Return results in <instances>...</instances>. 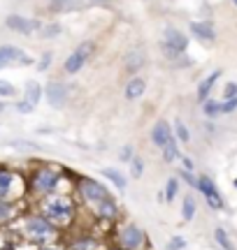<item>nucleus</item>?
Returning a JSON list of instances; mask_svg holds the SVG:
<instances>
[{"label":"nucleus","instance_id":"79ce46f5","mask_svg":"<svg viewBox=\"0 0 237 250\" xmlns=\"http://www.w3.org/2000/svg\"><path fill=\"white\" fill-rule=\"evenodd\" d=\"M107 250H118V248H107Z\"/></svg>","mask_w":237,"mask_h":250},{"label":"nucleus","instance_id":"4be33fe9","mask_svg":"<svg viewBox=\"0 0 237 250\" xmlns=\"http://www.w3.org/2000/svg\"><path fill=\"white\" fill-rule=\"evenodd\" d=\"M161 153H163V162H167V165L177 162V160H179V155H182V151H179V144H177V139H174V137L165 144L163 148H161Z\"/></svg>","mask_w":237,"mask_h":250},{"label":"nucleus","instance_id":"4468645a","mask_svg":"<svg viewBox=\"0 0 237 250\" xmlns=\"http://www.w3.org/2000/svg\"><path fill=\"white\" fill-rule=\"evenodd\" d=\"M189 28H191L193 35L198 40H202V42H214L216 40V30H214V26L210 21H193Z\"/></svg>","mask_w":237,"mask_h":250},{"label":"nucleus","instance_id":"37998d69","mask_svg":"<svg viewBox=\"0 0 237 250\" xmlns=\"http://www.w3.org/2000/svg\"><path fill=\"white\" fill-rule=\"evenodd\" d=\"M235 188H237V179H235Z\"/></svg>","mask_w":237,"mask_h":250},{"label":"nucleus","instance_id":"412c9836","mask_svg":"<svg viewBox=\"0 0 237 250\" xmlns=\"http://www.w3.org/2000/svg\"><path fill=\"white\" fill-rule=\"evenodd\" d=\"M198 213V204H195V197L193 195H184L182 199V220L184 223H191Z\"/></svg>","mask_w":237,"mask_h":250},{"label":"nucleus","instance_id":"39448f33","mask_svg":"<svg viewBox=\"0 0 237 250\" xmlns=\"http://www.w3.org/2000/svg\"><path fill=\"white\" fill-rule=\"evenodd\" d=\"M118 250H144L149 246L146 232L135 223H121L117 227V239H114Z\"/></svg>","mask_w":237,"mask_h":250},{"label":"nucleus","instance_id":"7ed1b4c3","mask_svg":"<svg viewBox=\"0 0 237 250\" xmlns=\"http://www.w3.org/2000/svg\"><path fill=\"white\" fill-rule=\"evenodd\" d=\"M21 234L26 236L30 243H35L40 248H45L49 246L51 241H56V236H58V229H56L54 225L47 220L45 215L40 213H26L24 215V223H21Z\"/></svg>","mask_w":237,"mask_h":250},{"label":"nucleus","instance_id":"473e14b6","mask_svg":"<svg viewBox=\"0 0 237 250\" xmlns=\"http://www.w3.org/2000/svg\"><path fill=\"white\" fill-rule=\"evenodd\" d=\"M179 179L191 188H198V176H193V171H186V169H179Z\"/></svg>","mask_w":237,"mask_h":250},{"label":"nucleus","instance_id":"cd10ccee","mask_svg":"<svg viewBox=\"0 0 237 250\" xmlns=\"http://www.w3.org/2000/svg\"><path fill=\"white\" fill-rule=\"evenodd\" d=\"M128 167H130V176L133 179H142V174H144V160L140 155H135L133 160L128 162Z\"/></svg>","mask_w":237,"mask_h":250},{"label":"nucleus","instance_id":"f257e3e1","mask_svg":"<svg viewBox=\"0 0 237 250\" xmlns=\"http://www.w3.org/2000/svg\"><path fill=\"white\" fill-rule=\"evenodd\" d=\"M68 181V171L58 165H35L26 176V192L35 202L49 195L63 192V183Z\"/></svg>","mask_w":237,"mask_h":250},{"label":"nucleus","instance_id":"2eb2a0df","mask_svg":"<svg viewBox=\"0 0 237 250\" xmlns=\"http://www.w3.org/2000/svg\"><path fill=\"white\" fill-rule=\"evenodd\" d=\"M146 62V54L144 51H140V49H135V51H128L126 58H123V67H126V72H130V74H135L137 70H142Z\"/></svg>","mask_w":237,"mask_h":250},{"label":"nucleus","instance_id":"ea45409f","mask_svg":"<svg viewBox=\"0 0 237 250\" xmlns=\"http://www.w3.org/2000/svg\"><path fill=\"white\" fill-rule=\"evenodd\" d=\"M5 107H7V104H5V100H0V114L5 111Z\"/></svg>","mask_w":237,"mask_h":250},{"label":"nucleus","instance_id":"bb28decb","mask_svg":"<svg viewBox=\"0 0 237 250\" xmlns=\"http://www.w3.org/2000/svg\"><path fill=\"white\" fill-rule=\"evenodd\" d=\"M202 111L207 118H216L221 114V100H205L202 102Z\"/></svg>","mask_w":237,"mask_h":250},{"label":"nucleus","instance_id":"5701e85b","mask_svg":"<svg viewBox=\"0 0 237 250\" xmlns=\"http://www.w3.org/2000/svg\"><path fill=\"white\" fill-rule=\"evenodd\" d=\"M37 33H40L42 40H54V37H58L63 33V26H61L58 21H49V23H42V28H40Z\"/></svg>","mask_w":237,"mask_h":250},{"label":"nucleus","instance_id":"9b49d317","mask_svg":"<svg viewBox=\"0 0 237 250\" xmlns=\"http://www.w3.org/2000/svg\"><path fill=\"white\" fill-rule=\"evenodd\" d=\"M174 134H172V125L167 123V121H156V125L151 127V144L154 146H158V148H163L165 144L172 139Z\"/></svg>","mask_w":237,"mask_h":250},{"label":"nucleus","instance_id":"a211bd4d","mask_svg":"<svg viewBox=\"0 0 237 250\" xmlns=\"http://www.w3.org/2000/svg\"><path fill=\"white\" fill-rule=\"evenodd\" d=\"M100 174H102V176H105L107 181H110V183H112L114 188H117V190H121V192H123V190L128 188V176L123 174V171L114 169V167H105V169H102Z\"/></svg>","mask_w":237,"mask_h":250},{"label":"nucleus","instance_id":"f8f14e48","mask_svg":"<svg viewBox=\"0 0 237 250\" xmlns=\"http://www.w3.org/2000/svg\"><path fill=\"white\" fill-rule=\"evenodd\" d=\"M65 250H107V248H105V243H102L98 236L82 234V236H74L72 241L68 243Z\"/></svg>","mask_w":237,"mask_h":250},{"label":"nucleus","instance_id":"a878e982","mask_svg":"<svg viewBox=\"0 0 237 250\" xmlns=\"http://www.w3.org/2000/svg\"><path fill=\"white\" fill-rule=\"evenodd\" d=\"M214 241H216V246H219L221 250H235V246H233V241H230L228 232H226L223 227H216V229H214Z\"/></svg>","mask_w":237,"mask_h":250},{"label":"nucleus","instance_id":"b1692460","mask_svg":"<svg viewBox=\"0 0 237 250\" xmlns=\"http://www.w3.org/2000/svg\"><path fill=\"white\" fill-rule=\"evenodd\" d=\"M172 134H174V139H177V144H189L191 142V132H189V127L184 125L182 118H174Z\"/></svg>","mask_w":237,"mask_h":250},{"label":"nucleus","instance_id":"6ab92c4d","mask_svg":"<svg viewBox=\"0 0 237 250\" xmlns=\"http://www.w3.org/2000/svg\"><path fill=\"white\" fill-rule=\"evenodd\" d=\"M84 7V0H49V9L65 14V12H77Z\"/></svg>","mask_w":237,"mask_h":250},{"label":"nucleus","instance_id":"a18cd8bd","mask_svg":"<svg viewBox=\"0 0 237 250\" xmlns=\"http://www.w3.org/2000/svg\"><path fill=\"white\" fill-rule=\"evenodd\" d=\"M165 250H170V248H167V246H165Z\"/></svg>","mask_w":237,"mask_h":250},{"label":"nucleus","instance_id":"1a4fd4ad","mask_svg":"<svg viewBox=\"0 0 237 250\" xmlns=\"http://www.w3.org/2000/svg\"><path fill=\"white\" fill-rule=\"evenodd\" d=\"M42 90H45L47 104H49L51 109H63L65 104H68V100H70V86L63 83V81L51 79Z\"/></svg>","mask_w":237,"mask_h":250},{"label":"nucleus","instance_id":"f3484780","mask_svg":"<svg viewBox=\"0 0 237 250\" xmlns=\"http://www.w3.org/2000/svg\"><path fill=\"white\" fill-rule=\"evenodd\" d=\"M221 77V70H214L212 74H207L205 79L200 81V86H198V102H205V100H210V93L212 88H214V83H216V79Z\"/></svg>","mask_w":237,"mask_h":250},{"label":"nucleus","instance_id":"6e6552de","mask_svg":"<svg viewBox=\"0 0 237 250\" xmlns=\"http://www.w3.org/2000/svg\"><path fill=\"white\" fill-rule=\"evenodd\" d=\"M195 190H198V192H202V197H205V202H207V206H210L212 211H223L226 202H223V197H221L216 183H214L207 174L198 176V188H195Z\"/></svg>","mask_w":237,"mask_h":250},{"label":"nucleus","instance_id":"f704fd0d","mask_svg":"<svg viewBox=\"0 0 237 250\" xmlns=\"http://www.w3.org/2000/svg\"><path fill=\"white\" fill-rule=\"evenodd\" d=\"M14 148H30V151H45L40 144H33V142H12Z\"/></svg>","mask_w":237,"mask_h":250},{"label":"nucleus","instance_id":"2f4dec72","mask_svg":"<svg viewBox=\"0 0 237 250\" xmlns=\"http://www.w3.org/2000/svg\"><path fill=\"white\" fill-rule=\"evenodd\" d=\"M237 109V98H223L221 100V114H233Z\"/></svg>","mask_w":237,"mask_h":250},{"label":"nucleus","instance_id":"c9c22d12","mask_svg":"<svg viewBox=\"0 0 237 250\" xmlns=\"http://www.w3.org/2000/svg\"><path fill=\"white\" fill-rule=\"evenodd\" d=\"M14 109H17L19 114H30V111H33V104H28L26 100H17V102H14Z\"/></svg>","mask_w":237,"mask_h":250},{"label":"nucleus","instance_id":"393cba45","mask_svg":"<svg viewBox=\"0 0 237 250\" xmlns=\"http://www.w3.org/2000/svg\"><path fill=\"white\" fill-rule=\"evenodd\" d=\"M177 195H179V179H177V176H170L167 183H165V190H163L165 202H167V204H172L174 199H177Z\"/></svg>","mask_w":237,"mask_h":250},{"label":"nucleus","instance_id":"c756f323","mask_svg":"<svg viewBox=\"0 0 237 250\" xmlns=\"http://www.w3.org/2000/svg\"><path fill=\"white\" fill-rule=\"evenodd\" d=\"M14 95H17V88H14L9 81L0 79V100L2 98H14Z\"/></svg>","mask_w":237,"mask_h":250},{"label":"nucleus","instance_id":"aec40b11","mask_svg":"<svg viewBox=\"0 0 237 250\" xmlns=\"http://www.w3.org/2000/svg\"><path fill=\"white\" fill-rule=\"evenodd\" d=\"M17 215H19L17 202H2V199H0V227H2V225H9Z\"/></svg>","mask_w":237,"mask_h":250},{"label":"nucleus","instance_id":"a19ab883","mask_svg":"<svg viewBox=\"0 0 237 250\" xmlns=\"http://www.w3.org/2000/svg\"><path fill=\"white\" fill-rule=\"evenodd\" d=\"M40 250H61V248H54V246H45V248H40Z\"/></svg>","mask_w":237,"mask_h":250},{"label":"nucleus","instance_id":"58836bf2","mask_svg":"<svg viewBox=\"0 0 237 250\" xmlns=\"http://www.w3.org/2000/svg\"><path fill=\"white\" fill-rule=\"evenodd\" d=\"M5 67H9V62H7V58L0 54V70H5Z\"/></svg>","mask_w":237,"mask_h":250},{"label":"nucleus","instance_id":"f03ea898","mask_svg":"<svg viewBox=\"0 0 237 250\" xmlns=\"http://www.w3.org/2000/svg\"><path fill=\"white\" fill-rule=\"evenodd\" d=\"M37 208H40L37 213L45 215L56 229H65V227L74 225L77 213H79V206L74 202V197L68 195V192H56V195H49L45 199H40Z\"/></svg>","mask_w":237,"mask_h":250},{"label":"nucleus","instance_id":"ddd939ff","mask_svg":"<svg viewBox=\"0 0 237 250\" xmlns=\"http://www.w3.org/2000/svg\"><path fill=\"white\" fill-rule=\"evenodd\" d=\"M144 93H146V79H142V77H133V79H128L126 88H123V98L133 102V100H140Z\"/></svg>","mask_w":237,"mask_h":250},{"label":"nucleus","instance_id":"e433bc0d","mask_svg":"<svg viewBox=\"0 0 237 250\" xmlns=\"http://www.w3.org/2000/svg\"><path fill=\"white\" fill-rule=\"evenodd\" d=\"M223 98H237V83H226V88H223Z\"/></svg>","mask_w":237,"mask_h":250},{"label":"nucleus","instance_id":"9d476101","mask_svg":"<svg viewBox=\"0 0 237 250\" xmlns=\"http://www.w3.org/2000/svg\"><path fill=\"white\" fill-rule=\"evenodd\" d=\"M5 26L12 30V33H19V35H33L42 28V21L40 19H28L21 17V14H9L5 19Z\"/></svg>","mask_w":237,"mask_h":250},{"label":"nucleus","instance_id":"c85d7f7f","mask_svg":"<svg viewBox=\"0 0 237 250\" xmlns=\"http://www.w3.org/2000/svg\"><path fill=\"white\" fill-rule=\"evenodd\" d=\"M51 62H54V51H45L37 61V72H47L51 67Z\"/></svg>","mask_w":237,"mask_h":250},{"label":"nucleus","instance_id":"72a5a7b5","mask_svg":"<svg viewBox=\"0 0 237 250\" xmlns=\"http://www.w3.org/2000/svg\"><path fill=\"white\" fill-rule=\"evenodd\" d=\"M186 246H189V243H186V239H184V236H179V234H177V236H172V239H170V243H167V248H170V250H184Z\"/></svg>","mask_w":237,"mask_h":250},{"label":"nucleus","instance_id":"423d86ee","mask_svg":"<svg viewBox=\"0 0 237 250\" xmlns=\"http://www.w3.org/2000/svg\"><path fill=\"white\" fill-rule=\"evenodd\" d=\"M26 195V179L19 171L0 165V199L2 202H14Z\"/></svg>","mask_w":237,"mask_h":250},{"label":"nucleus","instance_id":"0eeeda50","mask_svg":"<svg viewBox=\"0 0 237 250\" xmlns=\"http://www.w3.org/2000/svg\"><path fill=\"white\" fill-rule=\"evenodd\" d=\"M95 54V42L93 40H84L82 44H77L72 49V54L65 58L63 62V70L68 74H77V72L84 70V65L91 61V56Z\"/></svg>","mask_w":237,"mask_h":250},{"label":"nucleus","instance_id":"7c9ffc66","mask_svg":"<svg viewBox=\"0 0 237 250\" xmlns=\"http://www.w3.org/2000/svg\"><path fill=\"white\" fill-rule=\"evenodd\" d=\"M133 158H135V148H133V146H130V144H126V146H121V151H118V160L121 162H130L133 160Z\"/></svg>","mask_w":237,"mask_h":250},{"label":"nucleus","instance_id":"dca6fc26","mask_svg":"<svg viewBox=\"0 0 237 250\" xmlns=\"http://www.w3.org/2000/svg\"><path fill=\"white\" fill-rule=\"evenodd\" d=\"M45 98V90H42V86H40V81L30 79L26 81V86H24V100H26L28 104H33V107H37V102Z\"/></svg>","mask_w":237,"mask_h":250},{"label":"nucleus","instance_id":"20e7f679","mask_svg":"<svg viewBox=\"0 0 237 250\" xmlns=\"http://www.w3.org/2000/svg\"><path fill=\"white\" fill-rule=\"evenodd\" d=\"M74 192L79 197V202H82L91 213L100 204H105L107 199L114 197L105 183H100L98 179H91V176H77V179H74Z\"/></svg>","mask_w":237,"mask_h":250},{"label":"nucleus","instance_id":"4c0bfd02","mask_svg":"<svg viewBox=\"0 0 237 250\" xmlns=\"http://www.w3.org/2000/svg\"><path fill=\"white\" fill-rule=\"evenodd\" d=\"M179 162H182V169H186V171H193V167H195L189 155H179Z\"/></svg>","mask_w":237,"mask_h":250},{"label":"nucleus","instance_id":"c03bdc74","mask_svg":"<svg viewBox=\"0 0 237 250\" xmlns=\"http://www.w3.org/2000/svg\"><path fill=\"white\" fill-rule=\"evenodd\" d=\"M233 2H235V5H237V0H233Z\"/></svg>","mask_w":237,"mask_h":250}]
</instances>
